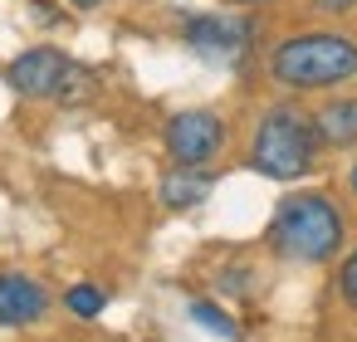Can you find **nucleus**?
<instances>
[{
	"label": "nucleus",
	"mask_w": 357,
	"mask_h": 342,
	"mask_svg": "<svg viewBox=\"0 0 357 342\" xmlns=\"http://www.w3.org/2000/svg\"><path fill=\"white\" fill-rule=\"evenodd\" d=\"M342 210L318 191H294L269 220V249L289 264H323L342 249Z\"/></svg>",
	"instance_id": "obj_1"
},
{
	"label": "nucleus",
	"mask_w": 357,
	"mask_h": 342,
	"mask_svg": "<svg viewBox=\"0 0 357 342\" xmlns=\"http://www.w3.org/2000/svg\"><path fill=\"white\" fill-rule=\"evenodd\" d=\"M269 79L294 93H318L357 79V40L347 35H289L269 54Z\"/></svg>",
	"instance_id": "obj_2"
},
{
	"label": "nucleus",
	"mask_w": 357,
	"mask_h": 342,
	"mask_svg": "<svg viewBox=\"0 0 357 342\" xmlns=\"http://www.w3.org/2000/svg\"><path fill=\"white\" fill-rule=\"evenodd\" d=\"M318 132H313V118L298 113L294 103H279L269 108L259 123H255V137H250V166L269 181H298L313 171L318 162Z\"/></svg>",
	"instance_id": "obj_3"
},
{
	"label": "nucleus",
	"mask_w": 357,
	"mask_h": 342,
	"mask_svg": "<svg viewBox=\"0 0 357 342\" xmlns=\"http://www.w3.org/2000/svg\"><path fill=\"white\" fill-rule=\"evenodd\" d=\"M255 20L250 15H186L181 25V40L201 54V59H215V64H240L255 45Z\"/></svg>",
	"instance_id": "obj_4"
},
{
	"label": "nucleus",
	"mask_w": 357,
	"mask_h": 342,
	"mask_svg": "<svg viewBox=\"0 0 357 342\" xmlns=\"http://www.w3.org/2000/svg\"><path fill=\"white\" fill-rule=\"evenodd\" d=\"M162 142H167V157H172L176 166H206V162H215L220 147H225V123H220L211 108H186V113L167 118Z\"/></svg>",
	"instance_id": "obj_5"
},
{
	"label": "nucleus",
	"mask_w": 357,
	"mask_h": 342,
	"mask_svg": "<svg viewBox=\"0 0 357 342\" xmlns=\"http://www.w3.org/2000/svg\"><path fill=\"white\" fill-rule=\"evenodd\" d=\"M69 74H74V59H69L64 49H54V45L25 49V54H15L10 69H6L10 88L25 93V98H59V88L69 84Z\"/></svg>",
	"instance_id": "obj_6"
},
{
	"label": "nucleus",
	"mask_w": 357,
	"mask_h": 342,
	"mask_svg": "<svg viewBox=\"0 0 357 342\" xmlns=\"http://www.w3.org/2000/svg\"><path fill=\"white\" fill-rule=\"evenodd\" d=\"M50 313V288L25 274H0V327H30Z\"/></svg>",
	"instance_id": "obj_7"
},
{
	"label": "nucleus",
	"mask_w": 357,
	"mask_h": 342,
	"mask_svg": "<svg viewBox=\"0 0 357 342\" xmlns=\"http://www.w3.org/2000/svg\"><path fill=\"white\" fill-rule=\"evenodd\" d=\"M211 186H215V176H211L206 166H176V162H172V171H167L162 186H157V196H162L167 210H191V205H201V201L211 196Z\"/></svg>",
	"instance_id": "obj_8"
},
{
	"label": "nucleus",
	"mask_w": 357,
	"mask_h": 342,
	"mask_svg": "<svg viewBox=\"0 0 357 342\" xmlns=\"http://www.w3.org/2000/svg\"><path fill=\"white\" fill-rule=\"evenodd\" d=\"M318 147H357V98H328L313 113Z\"/></svg>",
	"instance_id": "obj_9"
},
{
	"label": "nucleus",
	"mask_w": 357,
	"mask_h": 342,
	"mask_svg": "<svg viewBox=\"0 0 357 342\" xmlns=\"http://www.w3.org/2000/svg\"><path fill=\"white\" fill-rule=\"evenodd\" d=\"M186 313H191V322H201L206 332H215V337H225V342H240V322H235L225 308H215L211 298H191Z\"/></svg>",
	"instance_id": "obj_10"
},
{
	"label": "nucleus",
	"mask_w": 357,
	"mask_h": 342,
	"mask_svg": "<svg viewBox=\"0 0 357 342\" xmlns=\"http://www.w3.org/2000/svg\"><path fill=\"white\" fill-rule=\"evenodd\" d=\"M103 303H108V293H103L98 283H74V288L64 293V308H69L74 318H98Z\"/></svg>",
	"instance_id": "obj_11"
},
{
	"label": "nucleus",
	"mask_w": 357,
	"mask_h": 342,
	"mask_svg": "<svg viewBox=\"0 0 357 342\" xmlns=\"http://www.w3.org/2000/svg\"><path fill=\"white\" fill-rule=\"evenodd\" d=\"M337 293H342V303L347 308H357V249L342 259V269H337Z\"/></svg>",
	"instance_id": "obj_12"
},
{
	"label": "nucleus",
	"mask_w": 357,
	"mask_h": 342,
	"mask_svg": "<svg viewBox=\"0 0 357 342\" xmlns=\"http://www.w3.org/2000/svg\"><path fill=\"white\" fill-rule=\"evenodd\" d=\"M308 10H313V15H333V20H337V15H352V10H357V0H308Z\"/></svg>",
	"instance_id": "obj_13"
},
{
	"label": "nucleus",
	"mask_w": 357,
	"mask_h": 342,
	"mask_svg": "<svg viewBox=\"0 0 357 342\" xmlns=\"http://www.w3.org/2000/svg\"><path fill=\"white\" fill-rule=\"evenodd\" d=\"M220 6H230V10H259V6H274V0H220Z\"/></svg>",
	"instance_id": "obj_14"
},
{
	"label": "nucleus",
	"mask_w": 357,
	"mask_h": 342,
	"mask_svg": "<svg viewBox=\"0 0 357 342\" xmlns=\"http://www.w3.org/2000/svg\"><path fill=\"white\" fill-rule=\"evenodd\" d=\"M69 6H74V10H98L103 0H69Z\"/></svg>",
	"instance_id": "obj_15"
},
{
	"label": "nucleus",
	"mask_w": 357,
	"mask_h": 342,
	"mask_svg": "<svg viewBox=\"0 0 357 342\" xmlns=\"http://www.w3.org/2000/svg\"><path fill=\"white\" fill-rule=\"evenodd\" d=\"M347 191L357 196V162H352V171H347Z\"/></svg>",
	"instance_id": "obj_16"
}]
</instances>
